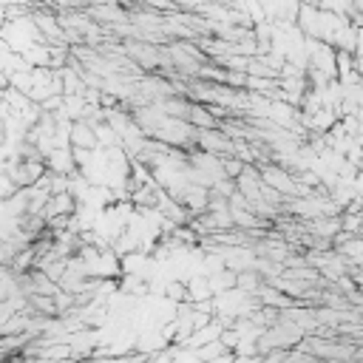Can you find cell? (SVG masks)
<instances>
[{
	"label": "cell",
	"mask_w": 363,
	"mask_h": 363,
	"mask_svg": "<svg viewBox=\"0 0 363 363\" xmlns=\"http://www.w3.org/2000/svg\"><path fill=\"white\" fill-rule=\"evenodd\" d=\"M77 207H79V199L71 190H57V193H48V199H45L40 213H43V218H48V216H71Z\"/></svg>",
	"instance_id": "3957f363"
},
{
	"label": "cell",
	"mask_w": 363,
	"mask_h": 363,
	"mask_svg": "<svg viewBox=\"0 0 363 363\" xmlns=\"http://www.w3.org/2000/svg\"><path fill=\"white\" fill-rule=\"evenodd\" d=\"M230 145H233V139L221 128H199L196 130V147L204 153L221 156V153H230Z\"/></svg>",
	"instance_id": "7a4b0ae2"
},
{
	"label": "cell",
	"mask_w": 363,
	"mask_h": 363,
	"mask_svg": "<svg viewBox=\"0 0 363 363\" xmlns=\"http://www.w3.org/2000/svg\"><path fill=\"white\" fill-rule=\"evenodd\" d=\"M68 145L71 147H82V150H96L99 142H96L94 125L88 119H71V125H68Z\"/></svg>",
	"instance_id": "277c9868"
},
{
	"label": "cell",
	"mask_w": 363,
	"mask_h": 363,
	"mask_svg": "<svg viewBox=\"0 0 363 363\" xmlns=\"http://www.w3.org/2000/svg\"><path fill=\"white\" fill-rule=\"evenodd\" d=\"M258 173H261V182L269 184L272 190H278L281 196H298V182H295V173H289L284 164L278 162H261L258 164Z\"/></svg>",
	"instance_id": "6da1fadb"
},
{
	"label": "cell",
	"mask_w": 363,
	"mask_h": 363,
	"mask_svg": "<svg viewBox=\"0 0 363 363\" xmlns=\"http://www.w3.org/2000/svg\"><path fill=\"white\" fill-rule=\"evenodd\" d=\"M164 295H167L173 303H179V301H190V295H187V284H182V281H170V284L164 286Z\"/></svg>",
	"instance_id": "52a82bcc"
},
{
	"label": "cell",
	"mask_w": 363,
	"mask_h": 363,
	"mask_svg": "<svg viewBox=\"0 0 363 363\" xmlns=\"http://www.w3.org/2000/svg\"><path fill=\"white\" fill-rule=\"evenodd\" d=\"M45 167L54 170V173H65V176H74L77 173V164L71 159V147H51L45 156H43Z\"/></svg>",
	"instance_id": "5b68a950"
},
{
	"label": "cell",
	"mask_w": 363,
	"mask_h": 363,
	"mask_svg": "<svg viewBox=\"0 0 363 363\" xmlns=\"http://www.w3.org/2000/svg\"><path fill=\"white\" fill-rule=\"evenodd\" d=\"M218 164H221V173H224V176L235 179L247 162H241V159H238V156H233V153H221V156H218Z\"/></svg>",
	"instance_id": "8992f818"
}]
</instances>
